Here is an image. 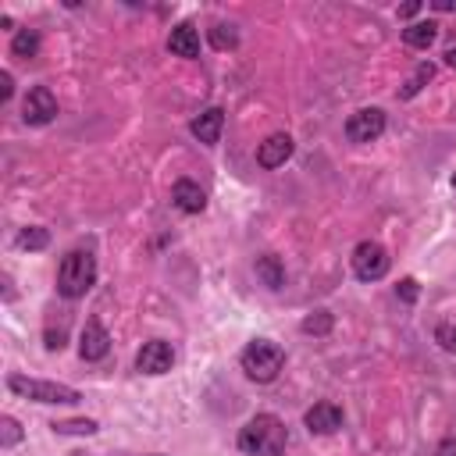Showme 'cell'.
<instances>
[{"label":"cell","mask_w":456,"mask_h":456,"mask_svg":"<svg viewBox=\"0 0 456 456\" xmlns=\"http://www.w3.org/2000/svg\"><path fill=\"white\" fill-rule=\"evenodd\" d=\"M286 442H289L286 424L275 413H257L240 431V449L247 456H282L286 452Z\"/></svg>","instance_id":"6da1fadb"},{"label":"cell","mask_w":456,"mask_h":456,"mask_svg":"<svg viewBox=\"0 0 456 456\" xmlns=\"http://www.w3.org/2000/svg\"><path fill=\"white\" fill-rule=\"evenodd\" d=\"M97 282V257L90 250H72L58 268V293L65 300H83Z\"/></svg>","instance_id":"7a4b0ae2"},{"label":"cell","mask_w":456,"mask_h":456,"mask_svg":"<svg viewBox=\"0 0 456 456\" xmlns=\"http://www.w3.org/2000/svg\"><path fill=\"white\" fill-rule=\"evenodd\" d=\"M240 364H243L247 378H254V381H261V385H264V381H275V378H279V371H282V364H286V353H282V346H279V342L254 339V342L243 350Z\"/></svg>","instance_id":"3957f363"},{"label":"cell","mask_w":456,"mask_h":456,"mask_svg":"<svg viewBox=\"0 0 456 456\" xmlns=\"http://www.w3.org/2000/svg\"><path fill=\"white\" fill-rule=\"evenodd\" d=\"M8 389L33 399V403H79L83 392L72 389V385H61V381H40V378H26V374H12L8 378Z\"/></svg>","instance_id":"277c9868"},{"label":"cell","mask_w":456,"mask_h":456,"mask_svg":"<svg viewBox=\"0 0 456 456\" xmlns=\"http://www.w3.org/2000/svg\"><path fill=\"white\" fill-rule=\"evenodd\" d=\"M389 254H385V247L381 243H374V240H364L357 250H353V275L360 279V282H378V279H385L389 275Z\"/></svg>","instance_id":"5b68a950"},{"label":"cell","mask_w":456,"mask_h":456,"mask_svg":"<svg viewBox=\"0 0 456 456\" xmlns=\"http://www.w3.org/2000/svg\"><path fill=\"white\" fill-rule=\"evenodd\" d=\"M381 132H385V111H378V107H360L346 118L350 143H374Z\"/></svg>","instance_id":"8992f818"},{"label":"cell","mask_w":456,"mask_h":456,"mask_svg":"<svg viewBox=\"0 0 456 456\" xmlns=\"http://www.w3.org/2000/svg\"><path fill=\"white\" fill-rule=\"evenodd\" d=\"M22 118L29 125H51L58 118V97L47 86H33L22 100Z\"/></svg>","instance_id":"52a82bcc"},{"label":"cell","mask_w":456,"mask_h":456,"mask_svg":"<svg viewBox=\"0 0 456 456\" xmlns=\"http://www.w3.org/2000/svg\"><path fill=\"white\" fill-rule=\"evenodd\" d=\"M171 364H175V350L164 339L143 342V350L136 357V371H143V374H164V371H171Z\"/></svg>","instance_id":"ba28073f"},{"label":"cell","mask_w":456,"mask_h":456,"mask_svg":"<svg viewBox=\"0 0 456 456\" xmlns=\"http://www.w3.org/2000/svg\"><path fill=\"white\" fill-rule=\"evenodd\" d=\"M107 353H111V335H107V328L97 318H90L83 335H79V357L93 364V360H104Z\"/></svg>","instance_id":"9c48e42d"},{"label":"cell","mask_w":456,"mask_h":456,"mask_svg":"<svg viewBox=\"0 0 456 456\" xmlns=\"http://www.w3.org/2000/svg\"><path fill=\"white\" fill-rule=\"evenodd\" d=\"M289 157H293V136H286V132H275L257 146V164L261 168H282Z\"/></svg>","instance_id":"30bf717a"},{"label":"cell","mask_w":456,"mask_h":456,"mask_svg":"<svg viewBox=\"0 0 456 456\" xmlns=\"http://www.w3.org/2000/svg\"><path fill=\"white\" fill-rule=\"evenodd\" d=\"M303 421H307V428H311L314 435H332V431L342 428V410H339L335 403H314Z\"/></svg>","instance_id":"8fae6325"},{"label":"cell","mask_w":456,"mask_h":456,"mask_svg":"<svg viewBox=\"0 0 456 456\" xmlns=\"http://www.w3.org/2000/svg\"><path fill=\"white\" fill-rule=\"evenodd\" d=\"M171 200H175V207L185 210V214H200V210L207 207V193H203L193 178H178L175 189H171Z\"/></svg>","instance_id":"7c38bea8"},{"label":"cell","mask_w":456,"mask_h":456,"mask_svg":"<svg viewBox=\"0 0 456 456\" xmlns=\"http://www.w3.org/2000/svg\"><path fill=\"white\" fill-rule=\"evenodd\" d=\"M168 51H171L175 58H200V33H196L189 22L175 26L171 36H168Z\"/></svg>","instance_id":"4fadbf2b"},{"label":"cell","mask_w":456,"mask_h":456,"mask_svg":"<svg viewBox=\"0 0 456 456\" xmlns=\"http://www.w3.org/2000/svg\"><path fill=\"white\" fill-rule=\"evenodd\" d=\"M221 125H224V114L217 111V107H210V111H203L200 118H193V136L200 139V143H207V146H214L217 139H221Z\"/></svg>","instance_id":"5bb4252c"},{"label":"cell","mask_w":456,"mask_h":456,"mask_svg":"<svg viewBox=\"0 0 456 456\" xmlns=\"http://www.w3.org/2000/svg\"><path fill=\"white\" fill-rule=\"evenodd\" d=\"M435 36H438V26L435 22H413V26L403 29V43L413 47V51H428L435 43Z\"/></svg>","instance_id":"9a60e30c"},{"label":"cell","mask_w":456,"mask_h":456,"mask_svg":"<svg viewBox=\"0 0 456 456\" xmlns=\"http://www.w3.org/2000/svg\"><path fill=\"white\" fill-rule=\"evenodd\" d=\"M12 54H15L19 61L36 58V54H40V33H36V29H19L15 40H12Z\"/></svg>","instance_id":"2e32d148"},{"label":"cell","mask_w":456,"mask_h":456,"mask_svg":"<svg viewBox=\"0 0 456 456\" xmlns=\"http://www.w3.org/2000/svg\"><path fill=\"white\" fill-rule=\"evenodd\" d=\"M257 275L264 279L268 289H282V282H286V268L279 264V257H261L257 261Z\"/></svg>","instance_id":"e0dca14e"},{"label":"cell","mask_w":456,"mask_h":456,"mask_svg":"<svg viewBox=\"0 0 456 456\" xmlns=\"http://www.w3.org/2000/svg\"><path fill=\"white\" fill-rule=\"evenodd\" d=\"M431 75H435V65H428V61H424V65H417V72H413V75L406 79V86L399 90V97H403V100L417 97V93H421V90H424V86L431 83Z\"/></svg>","instance_id":"ac0fdd59"},{"label":"cell","mask_w":456,"mask_h":456,"mask_svg":"<svg viewBox=\"0 0 456 456\" xmlns=\"http://www.w3.org/2000/svg\"><path fill=\"white\" fill-rule=\"evenodd\" d=\"M51 428H54L58 435H97V431H100V424L90 421V417H79V421H54Z\"/></svg>","instance_id":"d6986e66"},{"label":"cell","mask_w":456,"mask_h":456,"mask_svg":"<svg viewBox=\"0 0 456 456\" xmlns=\"http://www.w3.org/2000/svg\"><path fill=\"white\" fill-rule=\"evenodd\" d=\"M210 43H214L217 51H232V47L240 43V36H236V29H232V26L217 22V26H210Z\"/></svg>","instance_id":"ffe728a7"},{"label":"cell","mask_w":456,"mask_h":456,"mask_svg":"<svg viewBox=\"0 0 456 456\" xmlns=\"http://www.w3.org/2000/svg\"><path fill=\"white\" fill-rule=\"evenodd\" d=\"M332 325H335L332 314H328V311H318V314H311V318L303 321V332H307V335H328Z\"/></svg>","instance_id":"44dd1931"},{"label":"cell","mask_w":456,"mask_h":456,"mask_svg":"<svg viewBox=\"0 0 456 456\" xmlns=\"http://www.w3.org/2000/svg\"><path fill=\"white\" fill-rule=\"evenodd\" d=\"M47 243H51V236L43 232V228H26V232L19 236V247L22 250H43Z\"/></svg>","instance_id":"7402d4cb"},{"label":"cell","mask_w":456,"mask_h":456,"mask_svg":"<svg viewBox=\"0 0 456 456\" xmlns=\"http://www.w3.org/2000/svg\"><path fill=\"white\" fill-rule=\"evenodd\" d=\"M0 428H4V435H0V445H4V449H12L22 438V428H19L15 417H4V421H0Z\"/></svg>","instance_id":"603a6c76"},{"label":"cell","mask_w":456,"mask_h":456,"mask_svg":"<svg viewBox=\"0 0 456 456\" xmlns=\"http://www.w3.org/2000/svg\"><path fill=\"white\" fill-rule=\"evenodd\" d=\"M435 342H438L445 353H456V325H438V328H435Z\"/></svg>","instance_id":"cb8c5ba5"},{"label":"cell","mask_w":456,"mask_h":456,"mask_svg":"<svg viewBox=\"0 0 456 456\" xmlns=\"http://www.w3.org/2000/svg\"><path fill=\"white\" fill-rule=\"evenodd\" d=\"M12 93H15V79H12V72H0V100H12Z\"/></svg>","instance_id":"d4e9b609"},{"label":"cell","mask_w":456,"mask_h":456,"mask_svg":"<svg viewBox=\"0 0 456 456\" xmlns=\"http://www.w3.org/2000/svg\"><path fill=\"white\" fill-rule=\"evenodd\" d=\"M399 296H403L406 303H413V300H417V282H413V279H403V282H399Z\"/></svg>","instance_id":"484cf974"},{"label":"cell","mask_w":456,"mask_h":456,"mask_svg":"<svg viewBox=\"0 0 456 456\" xmlns=\"http://www.w3.org/2000/svg\"><path fill=\"white\" fill-rule=\"evenodd\" d=\"M417 12H421V4H403V8H399V19H413Z\"/></svg>","instance_id":"4316f807"},{"label":"cell","mask_w":456,"mask_h":456,"mask_svg":"<svg viewBox=\"0 0 456 456\" xmlns=\"http://www.w3.org/2000/svg\"><path fill=\"white\" fill-rule=\"evenodd\" d=\"M445 65H449V68H456V47H449V51H445Z\"/></svg>","instance_id":"83f0119b"},{"label":"cell","mask_w":456,"mask_h":456,"mask_svg":"<svg viewBox=\"0 0 456 456\" xmlns=\"http://www.w3.org/2000/svg\"><path fill=\"white\" fill-rule=\"evenodd\" d=\"M452 189H456V178H452Z\"/></svg>","instance_id":"f1b7e54d"},{"label":"cell","mask_w":456,"mask_h":456,"mask_svg":"<svg viewBox=\"0 0 456 456\" xmlns=\"http://www.w3.org/2000/svg\"><path fill=\"white\" fill-rule=\"evenodd\" d=\"M153 456H157V452H153Z\"/></svg>","instance_id":"f546056e"}]
</instances>
